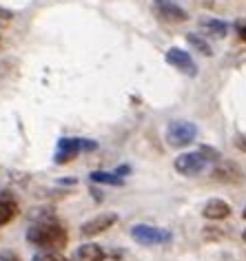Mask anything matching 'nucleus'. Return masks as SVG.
<instances>
[{"instance_id":"obj_1","label":"nucleus","mask_w":246,"mask_h":261,"mask_svg":"<svg viewBox=\"0 0 246 261\" xmlns=\"http://www.w3.org/2000/svg\"><path fill=\"white\" fill-rule=\"evenodd\" d=\"M27 241L40 250H62L69 241L64 226L54 217H42L27 230Z\"/></svg>"},{"instance_id":"obj_2","label":"nucleus","mask_w":246,"mask_h":261,"mask_svg":"<svg viewBox=\"0 0 246 261\" xmlns=\"http://www.w3.org/2000/svg\"><path fill=\"white\" fill-rule=\"evenodd\" d=\"M198 138V126L193 122H171L166 128V144L173 148H184Z\"/></svg>"},{"instance_id":"obj_3","label":"nucleus","mask_w":246,"mask_h":261,"mask_svg":"<svg viewBox=\"0 0 246 261\" xmlns=\"http://www.w3.org/2000/svg\"><path fill=\"white\" fill-rule=\"evenodd\" d=\"M131 237L135 239V244L140 246H162L171 241V230L164 228H155L149 224H135L131 226Z\"/></svg>"},{"instance_id":"obj_4","label":"nucleus","mask_w":246,"mask_h":261,"mask_svg":"<svg viewBox=\"0 0 246 261\" xmlns=\"http://www.w3.org/2000/svg\"><path fill=\"white\" fill-rule=\"evenodd\" d=\"M206 164H209V160H206L200 151H195V153H182V155H178V158H176V171L180 175H184V177H195V175L204 173Z\"/></svg>"},{"instance_id":"obj_5","label":"nucleus","mask_w":246,"mask_h":261,"mask_svg":"<svg viewBox=\"0 0 246 261\" xmlns=\"http://www.w3.org/2000/svg\"><path fill=\"white\" fill-rule=\"evenodd\" d=\"M153 9L158 14V18H162L164 22L180 24V22L189 20V14L180 7L176 0H153Z\"/></svg>"},{"instance_id":"obj_6","label":"nucleus","mask_w":246,"mask_h":261,"mask_svg":"<svg viewBox=\"0 0 246 261\" xmlns=\"http://www.w3.org/2000/svg\"><path fill=\"white\" fill-rule=\"evenodd\" d=\"M164 58H166V62H169L171 67H176L178 71H182L184 75H191V77L198 75V64L191 58L189 51H184V49H180V47H171L169 51H166Z\"/></svg>"},{"instance_id":"obj_7","label":"nucleus","mask_w":246,"mask_h":261,"mask_svg":"<svg viewBox=\"0 0 246 261\" xmlns=\"http://www.w3.org/2000/svg\"><path fill=\"white\" fill-rule=\"evenodd\" d=\"M120 257H122L120 252H115V250L111 252L98 244H85L78 248V252H76L78 261H120Z\"/></svg>"},{"instance_id":"obj_8","label":"nucleus","mask_w":246,"mask_h":261,"mask_svg":"<svg viewBox=\"0 0 246 261\" xmlns=\"http://www.w3.org/2000/svg\"><path fill=\"white\" fill-rule=\"evenodd\" d=\"M113 224H118V215H115V213H100L98 217H93V219H89V221L82 224L80 234H82V237L91 239V237H95V234L109 230Z\"/></svg>"},{"instance_id":"obj_9","label":"nucleus","mask_w":246,"mask_h":261,"mask_svg":"<svg viewBox=\"0 0 246 261\" xmlns=\"http://www.w3.org/2000/svg\"><path fill=\"white\" fill-rule=\"evenodd\" d=\"M82 151V140L80 138H64L58 142V151H56V164H69L73 162Z\"/></svg>"},{"instance_id":"obj_10","label":"nucleus","mask_w":246,"mask_h":261,"mask_svg":"<svg viewBox=\"0 0 246 261\" xmlns=\"http://www.w3.org/2000/svg\"><path fill=\"white\" fill-rule=\"evenodd\" d=\"M213 179L222 181V184H237V181L242 179V171H239V166L233 164V162H222V164H217L215 171H213Z\"/></svg>"},{"instance_id":"obj_11","label":"nucleus","mask_w":246,"mask_h":261,"mask_svg":"<svg viewBox=\"0 0 246 261\" xmlns=\"http://www.w3.org/2000/svg\"><path fill=\"white\" fill-rule=\"evenodd\" d=\"M18 213H20L18 201L7 193H0V226L11 224L18 217Z\"/></svg>"},{"instance_id":"obj_12","label":"nucleus","mask_w":246,"mask_h":261,"mask_svg":"<svg viewBox=\"0 0 246 261\" xmlns=\"http://www.w3.org/2000/svg\"><path fill=\"white\" fill-rule=\"evenodd\" d=\"M202 215L206 219H213V221L226 219L231 215V206L226 204L224 199H209L204 204V208H202Z\"/></svg>"},{"instance_id":"obj_13","label":"nucleus","mask_w":246,"mask_h":261,"mask_svg":"<svg viewBox=\"0 0 246 261\" xmlns=\"http://www.w3.org/2000/svg\"><path fill=\"white\" fill-rule=\"evenodd\" d=\"M200 29H204L209 36L213 38H224L229 27H226V22L222 20H215V18H206V20H200Z\"/></svg>"},{"instance_id":"obj_14","label":"nucleus","mask_w":246,"mask_h":261,"mask_svg":"<svg viewBox=\"0 0 246 261\" xmlns=\"http://www.w3.org/2000/svg\"><path fill=\"white\" fill-rule=\"evenodd\" d=\"M91 181L93 184H109V186H122L125 184V179L118 177L115 173H105V171L91 173Z\"/></svg>"},{"instance_id":"obj_15","label":"nucleus","mask_w":246,"mask_h":261,"mask_svg":"<svg viewBox=\"0 0 246 261\" xmlns=\"http://www.w3.org/2000/svg\"><path fill=\"white\" fill-rule=\"evenodd\" d=\"M186 42H189V47H193L198 51V54H202V56H213V49H211V44L204 40L202 36H198V34H189L186 36Z\"/></svg>"},{"instance_id":"obj_16","label":"nucleus","mask_w":246,"mask_h":261,"mask_svg":"<svg viewBox=\"0 0 246 261\" xmlns=\"http://www.w3.org/2000/svg\"><path fill=\"white\" fill-rule=\"evenodd\" d=\"M31 261H69V259L62 257V254L56 252V250H42V252H38Z\"/></svg>"},{"instance_id":"obj_17","label":"nucleus","mask_w":246,"mask_h":261,"mask_svg":"<svg viewBox=\"0 0 246 261\" xmlns=\"http://www.w3.org/2000/svg\"><path fill=\"white\" fill-rule=\"evenodd\" d=\"M11 20H14V11H9V9L0 7V29L9 27V24H11Z\"/></svg>"},{"instance_id":"obj_18","label":"nucleus","mask_w":246,"mask_h":261,"mask_svg":"<svg viewBox=\"0 0 246 261\" xmlns=\"http://www.w3.org/2000/svg\"><path fill=\"white\" fill-rule=\"evenodd\" d=\"M0 261H22V259L18 257L16 252H11V250H5V252H0Z\"/></svg>"},{"instance_id":"obj_19","label":"nucleus","mask_w":246,"mask_h":261,"mask_svg":"<svg viewBox=\"0 0 246 261\" xmlns=\"http://www.w3.org/2000/svg\"><path fill=\"white\" fill-rule=\"evenodd\" d=\"M235 29H237V36H239V40L246 42V22H235Z\"/></svg>"},{"instance_id":"obj_20","label":"nucleus","mask_w":246,"mask_h":261,"mask_svg":"<svg viewBox=\"0 0 246 261\" xmlns=\"http://www.w3.org/2000/svg\"><path fill=\"white\" fill-rule=\"evenodd\" d=\"M235 146L239 148V151L246 153V135H237V138H235Z\"/></svg>"},{"instance_id":"obj_21","label":"nucleus","mask_w":246,"mask_h":261,"mask_svg":"<svg viewBox=\"0 0 246 261\" xmlns=\"http://www.w3.org/2000/svg\"><path fill=\"white\" fill-rule=\"evenodd\" d=\"M129 173H131V168H129V166H120L118 171H115V175H118V177H125V175H129Z\"/></svg>"},{"instance_id":"obj_22","label":"nucleus","mask_w":246,"mask_h":261,"mask_svg":"<svg viewBox=\"0 0 246 261\" xmlns=\"http://www.w3.org/2000/svg\"><path fill=\"white\" fill-rule=\"evenodd\" d=\"M242 239H244V241H246V230H244V232H242Z\"/></svg>"},{"instance_id":"obj_23","label":"nucleus","mask_w":246,"mask_h":261,"mask_svg":"<svg viewBox=\"0 0 246 261\" xmlns=\"http://www.w3.org/2000/svg\"><path fill=\"white\" fill-rule=\"evenodd\" d=\"M242 217H244V219H246V208H244V213H242Z\"/></svg>"}]
</instances>
